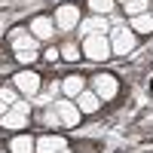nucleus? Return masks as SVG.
Returning <instances> with one entry per match:
<instances>
[{"label":"nucleus","mask_w":153,"mask_h":153,"mask_svg":"<svg viewBox=\"0 0 153 153\" xmlns=\"http://www.w3.org/2000/svg\"><path fill=\"white\" fill-rule=\"evenodd\" d=\"M83 52L89 58H95V61H104L110 55V40H107L104 34H89L86 43H83Z\"/></svg>","instance_id":"nucleus-1"},{"label":"nucleus","mask_w":153,"mask_h":153,"mask_svg":"<svg viewBox=\"0 0 153 153\" xmlns=\"http://www.w3.org/2000/svg\"><path fill=\"white\" fill-rule=\"evenodd\" d=\"M0 123H3L6 129H22V126H28V101H16L12 110L0 117Z\"/></svg>","instance_id":"nucleus-2"},{"label":"nucleus","mask_w":153,"mask_h":153,"mask_svg":"<svg viewBox=\"0 0 153 153\" xmlns=\"http://www.w3.org/2000/svg\"><path fill=\"white\" fill-rule=\"evenodd\" d=\"M132 49H135V34H132L129 28H113L110 52H120V55H126V52H132Z\"/></svg>","instance_id":"nucleus-3"},{"label":"nucleus","mask_w":153,"mask_h":153,"mask_svg":"<svg viewBox=\"0 0 153 153\" xmlns=\"http://www.w3.org/2000/svg\"><path fill=\"white\" fill-rule=\"evenodd\" d=\"M76 22H80V12H76V6H61L58 12H55V25L61 31H71V28H76Z\"/></svg>","instance_id":"nucleus-4"},{"label":"nucleus","mask_w":153,"mask_h":153,"mask_svg":"<svg viewBox=\"0 0 153 153\" xmlns=\"http://www.w3.org/2000/svg\"><path fill=\"white\" fill-rule=\"evenodd\" d=\"M55 113L61 117L65 126H76L80 123V107H76L74 101H55Z\"/></svg>","instance_id":"nucleus-5"},{"label":"nucleus","mask_w":153,"mask_h":153,"mask_svg":"<svg viewBox=\"0 0 153 153\" xmlns=\"http://www.w3.org/2000/svg\"><path fill=\"white\" fill-rule=\"evenodd\" d=\"M95 95L98 98H113V95H117V80H113L110 74L95 76Z\"/></svg>","instance_id":"nucleus-6"},{"label":"nucleus","mask_w":153,"mask_h":153,"mask_svg":"<svg viewBox=\"0 0 153 153\" xmlns=\"http://www.w3.org/2000/svg\"><path fill=\"white\" fill-rule=\"evenodd\" d=\"M16 86L22 89V92H28V95H37V89H40V76L31 74V71H22V74H16Z\"/></svg>","instance_id":"nucleus-7"},{"label":"nucleus","mask_w":153,"mask_h":153,"mask_svg":"<svg viewBox=\"0 0 153 153\" xmlns=\"http://www.w3.org/2000/svg\"><path fill=\"white\" fill-rule=\"evenodd\" d=\"M52 150H65V141L61 138H40L34 144V153H52Z\"/></svg>","instance_id":"nucleus-8"},{"label":"nucleus","mask_w":153,"mask_h":153,"mask_svg":"<svg viewBox=\"0 0 153 153\" xmlns=\"http://www.w3.org/2000/svg\"><path fill=\"white\" fill-rule=\"evenodd\" d=\"M31 28H34V37H37V40H49V37H52V31H55L49 19H34Z\"/></svg>","instance_id":"nucleus-9"},{"label":"nucleus","mask_w":153,"mask_h":153,"mask_svg":"<svg viewBox=\"0 0 153 153\" xmlns=\"http://www.w3.org/2000/svg\"><path fill=\"white\" fill-rule=\"evenodd\" d=\"M76 107H80L83 113H95V110H98V95H92V92H80Z\"/></svg>","instance_id":"nucleus-10"},{"label":"nucleus","mask_w":153,"mask_h":153,"mask_svg":"<svg viewBox=\"0 0 153 153\" xmlns=\"http://www.w3.org/2000/svg\"><path fill=\"white\" fill-rule=\"evenodd\" d=\"M34 144H37V141H31L28 135H19V138H12L9 150H12V153H34Z\"/></svg>","instance_id":"nucleus-11"},{"label":"nucleus","mask_w":153,"mask_h":153,"mask_svg":"<svg viewBox=\"0 0 153 153\" xmlns=\"http://www.w3.org/2000/svg\"><path fill=\"white\" fill-rule=\"evenodd\" d=\"M132 28L141 31V34H150V31H153V19L147 16V12H141V16H132Z\"/></svg>","instance_id":"nucleus-12"},{"label":"nucleus","mask_w":153,"mask_h":153,"mask_svg":"<svg viewBox=\"0 0 153 153\" xmlns=\"http://www.w3.org/2000/svg\"><path fill=\"white\" fill-rule=\"evenodd\" d=\"M107 31V22L104 19H89V22H83V34L89 37V34H104Z\"/></svg>","instance_id":"nucleus-13"},{"label":"nucleus","mask_w":153,"mask_h":153,"mask_svg":"<svg viewBox=\"0 0 153 153\" xmlns=\"http://www.w3.org/2000/svg\"><path fill=\"white\" fill-rule=\"evenodd\" d=\"M61 89H65L68 95H80L83 92V76H68V80L61 83Z\"/></svg>","instance_id":"nucleus-14"},{"label":"nucleus","mask_w":153,"mask_h":153,"mask_svg":"<svg viewBox=\"0 0 153 153\" xmlns=\"http://www.w3.org/2000/svg\"><path fill=\"white\" fill-rule=\"evenodd\" d=\"M147 3L150 0H129V3H126V12H129V16H141L147 9Z\"/></svg>","instance_id":"nucleus-15"},{"label":"nucleus","mask_w":153,"mask_h":153,"mask_svg":"<svg viewBox=\"0 0 153 153\" xmlns=\"http://www.w3.org/2000/svg\"><path fill=\"white\" fill-rule=\"evenodd\" d=\"M22 49H37V40H34V37H22V34H16V52H22Z\"/></svg>","instance_id":"nucleus-16"},{"label":"nucleus","mask_w":153,"mask_h":153,"mask_svg":"<svg viewBox=\"0 0 153 153\" xmlns=\"http://www.w3.org/2000/svg\"><path fill=\"white\" fill-rule=\"evenodd\" d=\"M89 6H92L95 12H110L113 9V0H89Z\"/></svg>","instance_id":"nucleus-17"},{"label":"nucleus","mask_w":153,"mask_h":153,"mask_svg":"<svg viewBox=\"0 0 153 153\" xmlns=\"http://www.w3.org/2000/svg\"><path fill=\"white\" fill-rule=\"evenodd\" d=\"M16 58L25 61V65H31V61L37 58V52H34V49H22V52H16Z\"/></svg>","instance_id":"nucleus-18"},{"label":"nucleus","mask_w":153,"mask_h":153,"mask_svg":"<svg viewBox=\"0 0 153 153\" xmlns=\"http://www.w3.org/2000/svg\"><path fill=\"white\" fill-rule=\"evenodd\" d=\"M0 101H12V104H16V92H12V89H0Z\"/></svg>","instance_id":"nucleus-19"},{"label":"nucleus","mask_w":153,"mask_h":153,"mask_svg":"<svg viewBox=\"0 0 153 153\" xmlns=\"http://www.w3.org/2000/svg\"><path fill=\"white\" fill-rule=\"evenodd\" d=\"M61 55L71 58V61H76V55H80V52H76V46H65V49H61Z\"/></svg>","instance_id":"nucleus-20"},{"label":"nucleus","mask_w":153,"mask_h":153,"mask_svg":"<svg viewBox=\"0 0 153 153\" xmlns=\"http://www.w3.org/2000/svg\"><path fill=\"white\" fill-rule=\"evenodd\" d=\"M3 113H6V101H0V117H3Z\"/></svg>","instance_id":"nucleus-21"},{"label":"nucleus","mask_w":153,"mask_h":153,"mask_svg":"<svg viewBox=\"0 0 153 153\" xmlns=\"http://www.w3.org/2000/svg\"><path fill=\"white\" fill-rule=\"evenodd\" d=\"M55 153H68V150H55Z\"/></svg>","instance_id":"nucleus-22"},{"label":"nucleus","mask_w":153,"mask_h":153,"mask_svg":"<svg viewBox=\"0 0 153 153\" xmlns=\"http://www.w3.org/2000/svg\"><path fill=\"white\" fill-rule=\"evenodd\" d=\"M123 3H129V0H123Z\"/></svg>","instance_id":"nucleus-23"}]
</instances>
